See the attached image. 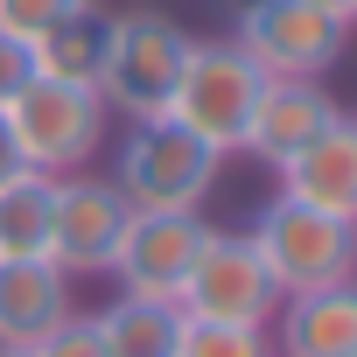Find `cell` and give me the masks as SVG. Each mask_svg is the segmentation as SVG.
<instances>
[{
  "label": "cell",
  "instance_id": "obj_1",
  "mask_svg": "<svg viewBox=\"0 0 357 357\" xmlns=\"http://www.w3.org/2000/svg\"><path fill=\"white\" fill-rule=\"evenodd\" d=\"M259 266L273 273L280 294H315V287H343L357 273V218H336V211H315V204H294V197H266L259 218L245 225Z\"/></svg>",
  "mask_w": 357,
  "mask_h": 357
},
{
  "label": "cell",
  "instance_id": "obj_2",
  "mask_svg": "<svg viewBox=\"0 0 357 357\" xmlns=\"http://www.w3.org/2000/svg\"><path fill=\"white\" fill-rule=\"evenodd\" d=\"M190 56V29L168 22L161 8H126L105 15V56H98V98L112 119H154L175 98V77H183Z\"/></svg>",
  "mask_w": 357,
  "mask_h": 357
},
{
  "label": "cell",
  "instance_id": "obj_3",
  "mask_svg": "<svg viewBox=\"0 0 357 357\" xmlns=\"http://www.w3.org/2000/svg\"><path fill=\"white\" fill-rule=\"evenodd\" d=\"M0 119H8L22 161L43 168V175H77V168H91V154H98L105 133H112V112H105L98 84L43 77V70L22 84V98L0 112Z\"/></svg>",
  "mask_w": 357,
  "mask_h": 357
},
{
  "label": "cell",
  "instance_id": "obj_4",
  "mask_svg": "<svg viewBox=\"0 0 357 357\" xmlns=\"http://www.w3.org/2000/svg\"><path fill=\"white\" fill-rule=\"evenodd\" d=\"M225 154L211 140H197L183 119H133V133L119 140V197L133 211H204V197L218 190Z\"/></svg>",
  "mask_w": 357,
  "mask_h": 357
},
{
  "label": "cell",
  "instance_id": "obj_5",
  "mask_svg": "<svg viewBox=\"0 0 357 357\" xmlns=\"http://www.w3.org/2000/svg\"><path fill=\"white\" fill-rule=\"evenodd\" d=\"M259 84H266V70H259L238 43H190L183 77H175V98H168V119H183V126H190L197 140H211L218 154H238Z\"/></svg>",
  "mask_w": 357,
  "mask_h": 357
},
{
  "label": "cell",
  "instance_id": "obj_6",
  "mask_svg": "<svg viewBox=\"0 0 357 357\" xmlns=\"http://www.w3.org/2000/svg\"><path fill=\"white\" fill-rule=\"evenodd\" d=\"M175 308L197 315V322L266 329L273 308H280V287H273V273L259 266V252H252L245 231H218V225H211V238H204V252H197V266H190L183 301H175Z\"/></svg>",
  "mask_w": 357,
  "mask_h": 357
},
{
  "label": "cell",
  "instance_id": "obj_7",
  "mask_svg": "<svg viewBox=\"0 0 357 357\" xmlns=\"http://www.w3.org/2000/svg\"><path fill=\"white\" fill-rule=\"evenodd\" d=\"M204 238H211L204 211H133L105 273L119 280V294H140V301H183V280H190Z\"/></svg>",
  "mask_w": 357,
  "mask_h": 357
},
{
  "label": "cell",
  "instance_id": "obj_8",
  "mask_svg": "<svg viewBox=\"0 0 357 357\" xmlns=\"http://www.w3.org/2000/svg\"><path fill=\"white\" fill-rule=\"evenodd\" d=\"M266 77H329L343 56V22L301 8V0H245L231 36Z\"/></svg>",
  "mask_w": 357,
  "mask_h": 357
},
{
  "label": "cell",
  "instance_id": "obj_9",
  "mask_svg": "<svg viewBox=\"0 0 357 357\" xmlns=\"http://www.w3.org/2000/svg\"><path fill=\"white\" fill-rule=\"evenodd\" d=\"M133 204L119 197L112 175H56V218H50V259L84 280V273H105L112 252H119V231H126Z\"/></svg>",
  "mask_w": 357,
  "mask_h": 357
},
{
  "label": "cell",
  "instance_id": "obj_10",
  "mask_svg": "<svg viewBox=\"0 0 357 357\" xmlns=\"http://www.w3.org/2000/svg\"><path fill=\"white\" fill-rule=\"evenodd\" d=\"M329 119H343V105L329 98L322 77H266L259 98H252V119H245V147H238V154H259L266 168H280V161L301 154Z\"/></svg>",
  "mask_w": 357,
  "mask_h": 357
},
{
  "label": "cell",
  "instance_id": "obj_11",
  "mask_svg": "<svg viewBox=\"0 0 357 357\" xmlns=\"http://www.w3.org/2000/svg\"><path fill=\"white\" fill-rule=\"evenodd\" d=\"M280 197L294 204H315V211H336V218H357V126L350 112L329 119L301 154H287L280 168Z\"/></svg>",
  "mask_w": 357,
  "mask_h": 357
},
{
  "label": "cell",
  "instance_id": "obj_12",
  "mask_svg": "<svg viewBox=\"0 0 357 357\" xmlns=\"http://www.w3.org/2000/svg\"><path fill=\"white\" fill-rule=\"evenodd\" d=\"M273 357H357V287L280 294L273 308Z\"/></svg>",
  "mask_w": 357,
  "mask_h": 357
},
{
  "label": "cell",
  "instance_id": "obj_13",
  "mask_svg": "<svg viewBox=\"0 0 357 357\" xmlns=\"http://www.w3.org/2000/svg\"><path fill=\"white\" fill-rule=\"evenodd\" d=\"M70 308V273L56 259H0V343H36Z\"/></svg>",
  "mask_w": 357,
  "mask_h": 357
},
{
  "label": "cell",
  "instance_id": "obj_14",
  "mask_svg": "<svg viewBox=\"0 0 357 357\" xmlns=\"http://www.w3.org/2000/svg\"><path fill=\"white\" fill-rule=\"evenodd\" d=\"M50 218H56V175L22 168L0 183V259H50Z\"/></svg>",
  "mask_w": 357,
  "mask_h": 357
},
{
  "label": "cell",
  "instance_id": "obj_15",
  "mask_svg": "<svg viewBox=\"0 0 357 357\" xmlns=\"http://www.w3.org/2000/svg\"><path fill=\"white\" fill-rule=\"evenodd\" d=\"M98 315V336H105V357H175V336H183V308L175 301H140V294H119Z\"/></svg>",
  "mask_w": 357,
  "mask_h": 357
},
{
  "label": "cell",
  "instance_id": "obj_16",
  "mask_svg": "<svg viewBox=\"0 0 357 357\" xmlns=\"http://www.w3.org/2000/svg\"><path fill=\"white\" fill-rule=\"evenodd\" d=\"M98 56H105V15H98V8H77V15H63L56 29L36 36V70H43V77L98 84Z\"/></svg>",
  "mask_w": 357,
  "mask_h": 357
},
{
  "label": "cell",
  "instance_id": "obj_17",
  "mask_svg": "<svg viewBox=\"0 0 357 357\" xmlns=\"http://www.w3.org/2000/svg\"><path fill=\"white\" fill-rule=\"evenodd\" d=\"M175 357H273V336L245 329V322H197V315H183Z\"/></svg>",
  "mask_w": 357,
  "mask_h": 357
},
{
  "label": "cell",
  "instance_id": "obj_18",
  "mask_svg": "<svg viewBox=\"0 0 357 357\" xmlns=\"http://www.w3.org/2000/svg\"><path fill=\"white\" fill-rule=\"evenodd\" d=\"M36 357H105V336H98V315L91 308H70L56 329H43L36 343H29Z\"/></svg>",
  "mask_w": 357,
  "mask_h": 357
},
{
  "label": "cell",
  "instance_id": "obj_19",
  "mask_svg": "<svg viewBox=\"0 0 357 357\" xmlns=\"http://www.w3.org/2000/svg\"><path fill=\"white\" fill-rule=\"evenodd\" d=\"M77 8H91V0H0V29L8 36H43V29H56L63 15H77Z\"/></svg>",
  "mask_w": 357,
  "mask_h": 357
},
{
  "label": "cell",
  "instance_id": "obj_20",
  "mask_svg": "<svg viewBox=\"0 0 357 357\" xmlns=\"http://www.w3.org/2000/svg\"><path fill=\"white\" fill-rule=\"evenodd\" d=\"M29 77H36V43L0 29V112L22 98V84H29Z\"/></svg>",
  "mask_w": 357,
  "mask_h": 357
},
{
  "label": "cell",
  "instance_id": "obj_21",
  "mask_svg": "<svg viewBox=\"0 0 357 357\" xmlns=\"http://www.w3.org/2000/svg\"><path fill=\"white\" fill-rule=\"evenodd\" d=\"M29 161H22V147H15V133H8V119H0V183H15Z\"/></svg>",
  "mask_w": 357,
  "mask_h": 357
},
{
  "label": "cell",
  "instance_id": "obj_22",
  "mask_svg": "<svg viewBox=\"0 0 357 357\" xmlns=\"http://www.w3.org/2000/svg\"><path fill=\"white\" fill-rule=\"evenodd\" d=\"M301 8H315V15H329V22H343V29H350V15H357V0H301Z\"/></svg>",
  "mask_w": 357,
  "mask_h": 357
},
{
  "label": "cell",
  "instance_id": "obj_23",
  "mask_svg": "<svg viewBox=\"0 0 357 357\" xmlns=\"http://www.w3.org/2000/svg\"><path fill=\"white\" fill-rule=\"evenodd\" d=\"M0 357H36V350L29 343H0Z\"/></svg>",
  "mask_w": 357,
  "mask_h": 357
}]
</instances>
